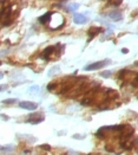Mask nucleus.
Instances as JSON below:
<instances>
[{
    "label": "nucleus",
    "instance_id": "nucleus-16",
    "mask_svg": "<svg viewBox=\"0 0 138 155\" xmlns=\"http://www.w3.org/2000/svg\"><path fill=\"white\" fill-rule=\"evenodd\" d=\"M0 117L4 118V120H8V117H7V116H4V115H0Z\"/></svg>",
    "mask_w": 138,
    "mask_h": 155
},
{
    "label": "nucleus",
    "instance_id": "nucleus-15",
    "mask_svg": "<svg viewBox=\"0 0 138 155\" xmlns=\"http://www.w3.org/2000/svg\"><path fill=\"white\" fill-rule=\"evenodd\" d=\"M6 88H7V85H0V91L6 90Z\"/></svg>",
    "mask_w": 138,
    "mask_h": 155
},
{
    "label": "nucleus",
    "instance_id": "nucleus-12",
    "mask_svg": "<svg viewBox=\"0 0 138 155\" xmlns=\"http://www.w3.org/2000/svg\"><path fill=\"white\" fill-rule=\"evenodd\" d=\"M111 75H112L111 71H103V72L100 74V76H101L103 78H109V77H111Z\"/></svg>",
    "mask_w": 138,
    "mask_h": 155
},
{
    "label": "nucleus",
    "instance_id": "nucleus-5",
    "mask_svg": "<svg viewBox=\"0 0 138 155\" xmlns=\"http://www.w3.org/2000/svg\"><path fill=\"white\" fill-rule=\"evenodd\" d=\"M88 18L84 15V14H80V13H76L75 15H73V22L76 23V24H78V25H83V24H86L88 23Z\"/></svg>",
    "mask_w": 138,
    "mask_h": 155
},
{
    "label": "nucleus",
    "instance_id": "nucleus-4",
    "mask_svg": "<svg viewBox=\"0 0 138 155\" xmlns=\"http://www.w3.org/2000/svg\"><path fill=\"white\" fill-rule=\"evenodd\" d=\"M56 50H57V46H48V47H46L43 51V54H41V58H44L45 60H48L51 58V56H53Z\"/></svg>",
    "mask_w": 138,
    "mask_h": 155
},
{
    "label": "nucleus",
    "instance_id": "nucleus-1",
    "mask_svg": "<svg viewBox=\"0 0 138 155\" xmlns=\"http://www.w3.org/2000/svg\"><path fill=\"white\" fill-rule=\"evenodd\" d=\"M111 63L110 59H104V60H100V62H96V63H92V64H89L84 67L85 71H93V70H99V69L104 67L106 65H109Z\"/></svg>",
    "mask_w": 138,
    "mask_h": 155
},
{
    "label": "nucleus",
    "instance_id": "nucleus-11",
    "mask_svg": "<svg viewBox=\"0 0 138 155\" xmlns=\"http://www.w3.org/2000/svg\"><path fill=\"white\" fill-rule=\"evenodd\" d=\"M60 70V67L59 66H55V67H52V69H51V70L48 71V76H53L56 72H58Z\"/></svg>",
    "mask_w": 138,
    "mask_h": 155
},
{
    "label": "nucleus",
    "instance_id": "nucleus-8",
    "mask_svg": "<svg viewBox=\"0 0 138 155\" xmlns=\"http://www.w3.org/2000/svg\"><path fill=\"white\" fill-rule=\"evenodd\" d=\"M103 31V28L101 27H91L90 30H89V37L92 39L93 37H96L98 33H100Z\"/></svg>",
    "mask_w": 138,
    "mask_h": 155
},
{
    "label": "nucleus",
    "instance_id": "nucleus-2",
    "mask_svg": "<svg viewBox=\"0 0 138 155\" xmlns=\"http://www.w3.org/2000/svg\"><path fill=\"white\" fill-rule=\"evenodd\" d=\"M44 120H45L44 114H41V113H33V114H31L27 117V122L32 123V124H38V123L43 122Z\"/></svg>",
    "mask_w": 138,
    "mask_h": 155
},
{
    "label": "nucleus",
    "instance_id": "nucleus-17",
    "mask_svg": "<svg viewBox=\"0 0 138 155\" xmlns=\"http://www.w3.org/2000/svg\"><path fill=\"white\" fill-rule=\"evenodd\" d=\"M122 52H123V54H128V49H123Z\"/></svg>",
    "mask_w": 138,
    "mask_h": 155
},
{
    "label": "nucleus",
    "instance_id": "nucleus-6",
    "mask_svg": "<svg viewBox=\"0 0 138 155\" xmlns=\"http://www.w3.org/2000/svg\"><path fill=\"white\" fill-rule=\"evenodd\" d=\"M109 18L111 20H113V22H120L123 19V15H122V13H120L119 11H111L109 13Z\"/></svg>",
    "mask_w": 138,
    "mask_h": 155
},
{
    "label": "nucleus",
    "instance_id": "nucleus-10",
    "mask_svg": "<svg viewBox=\"0 0 138 155\" xmlns=\"http://www.w3.org/2000/svg\"><path fill=\"white\" fill-rule=\"evenodd\" d=\"M78 7H79V5H78L77 3H72V4H70V5H68V7H67V10H68V11H71V12H72V11H76V10H77Z\"/></svg>",
    "mask_w": 138,
    "mask_h": 155
},
{
    "label": "nucleus",
    "instance_id": "nucleus-3",
    "mask_svg": "<svg viewBox=\"0 0 138 155\" xmlns=\"http://www.w3.org/2000/svg\"><path fill=\"white\" fill-rule=\"evenodd\" d=\"M19 107L26 110H36L38 108V104L34 102H30V101H23L19 103Z\"/></svg>",
    "mask_w": 138,
    "mask_h": 155
},
{
    "label": "nucleus",
    "instance_id": "nucleus-18",
    "mask_svg": "<svg viewBox=\"0 0 138 155\" xmlns=\"http://www.w3.org/2000/svg\"><path fill=\"white\" fill-rule=\"evenodd\" d=\"M3 77H4V75H3V74H1V72H0V79H1V78H3Z\"/></svg>",
    "mask_w": 138,
    "mask_h": 155
},
{
    "label": "nucleus",
    "instance_id": "nucleus-13",
    "mask_svg": "<svg viewBox=\"0 0 138 155\" xmlns=\"http://www.w3.org/2000/svg\"><path fill=\"white\" fill-rule=\"evenodd\" d=\"M28 91H36V92H37V91H39V87H37V85H34V87H31Z\"/></svg>",
    "mask_w": 138,
    "mask_h": 155
},
{
    "label": "nucleus",
    "instance_id": "nucleus-9",
    "mask_svg": "<svg viewBox=\"0 0 138 155\" xmlns=\"http://www.w3.org/2000/svg\"><path fill=\"white\" fill-rule=\"evenodd\" d=\"M17 102H18V99H17V98H8V99H4L3 101V103H4V104H6V106L13 104V103H17Z\"/></svg>",
    "mask_w": 138,
    "mask_h": 155
},
{
    "label": "nucleus",
    "instance_id": "nucleus-14",
    "mask_svg": "<svg viewBox=\"0 0 138 155\" xmlns=\"http://www.w3.org/2000/svg\"><path fill=\"white\" fill-rule=\"evenodd\" d=\"M73 137H75V139H84L85 136H83V135H73Z\"/></svg>",
    "mask_w": 138,
    "mask_h": 155
},
{
    "label": "nucleus",
    "instance_id": "nucleus-7",
    "mask_svg": "<svg viewBox=\"0 0 138 155\" xmlns=\"http://www.w3.org/2000/svg\"><path fill=\"white\" fill-rule=\"evenodd\" d=\"M51 17H52V12H47L46 14L41 15L40 18H39V23L40 24H47L51 20Z\"/></svg>",
    "mask_w": 138,
    "mask_h": 155
}]
</instances>
